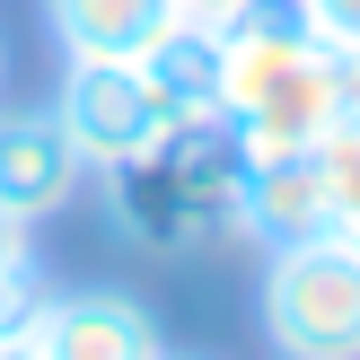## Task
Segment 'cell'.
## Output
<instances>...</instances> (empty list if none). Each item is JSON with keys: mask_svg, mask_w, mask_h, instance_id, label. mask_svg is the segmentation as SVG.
<instances>
[{"mask_svg": "<svg viewBox=\"0 0 360 360\" xmlns=\"http://www.w3.org/2000/svg\"><path fill=\"white\" fill-rule=\"evenodd\" d=\"M220 123L246 141V158H290L343 123L334 105V44L290 9L255 0L220 27Z\"/></svg>", "mask_w": 360, "mask_h": 360, "instance_id": "6da1fadb", "label": "cell"}, {"mask_svg": "<svg viewBox=\"0 0 360 360\" xmlns=\"http://www.w3.org/2000/svg\"><path fill=\"white\" fill-rule=\"evenodd\" d=\"M238 176H246V141L220 115H202V123H167L158 150L105 167L97 193H105V220H115L123 246L176 264V255L238 238Z\"/></svg>", "mask_w": 360, "mask_h": 360, "instance_id": "7a4b0ae2", "label": "cell"}, {"mask_svg": "<svg viewBox=\"0 0 360 360\" xmlns=\"http://www.w3.org/2000/svg\"><path fill=\"white\" fill-rule=\"evenodd\" d=\"M264 343L281 360H360V246L316 229L264 246Z\"/></svg>", "mask_w": 360, "mask_h": 360, "instance_id": "3957f363", "label": "cell"}, {"mask_svg": "<svg viewBox=\"0 0 360 360\" xmlns=\"http://www.w3.org/2000/svg\"><path fill=\"white\" fill-rule=\"evenodd\" d=\"M53 115H62L70 150L88 158V176L123 167V158L158 150L167 141V105L141 79V62H62V88H53Z\"/></svg>", "mask_w": 360, "mask_h": 360, "instance_id": "277c9868", "label": "cell"}, {"mask_svg": "<svg viewBox=\"0 0 360 360\" xmlns=\"http://www.w3.org/2000/svg\"><path fill=\"white\" fill-rule=\"evenodd\" d=\"M44 360H167L158 316L132 290H35V308L18 316Z\"/></svg>", "mask_w": 360, "mask_h": 360, "instance_id": "5b68a950", "label": "cell"}, {"mask_svg": "<svg viewBox=\"0 0 360 360\" xmlns=\"http://www.w3.org/2000/svg\"><path fill=\"white\" fill-rule=\"evenodd\" d=\"M79 193H88V158L70 150L62 115L0 97V211L27 220V229H44V220H62Z\"/></svg>", "mask_w": 360, "mask_h": 360, "instance_id": "8992f818", "label": "cell"}, {"mask_svg": "<svg viewBox=\"0 0 360 360\" xmlns=\"http://www.w3.org/2000/svg\"><path fill=\"white\" fill-rule=\"evenodd\" d=\"M326 229V185H316V150L290 158H246L238 176V238L255 246H299Z\"/></svg>", "mask_w": 360, "mask_h": 360, "instance_id": "52a82bcc", "label": "cell"}, {"mask_svg": "<svg viewBox=\"0 0 360 360\" xmlns=\"http://www.w3.org/2000/svg\"><path fill=\"white\" fill-rule=\"evenodd\" d=\"M176 18H185L176 0H44L62 62H141Z\"/></svg>", "mask_w": 360, "mask_h": 360, "instance_id": "ba28073f", "label": "cell"}, {"mask_svg": "<svg viewBox=\"0 0 360 360\" xmlns=\"http://www.w3.org/2000/svg\"><path fill=\"white\" fill-rule=\"evenodd\" d=\"M141 79L158 88V105H167L176 123L220 115V27H202V18H176V27L158 35L150 53H141Z\"/></svg>", "mask_w": 360, "mask_h": 360, "instance_id": "9c48e42d", "label": "cell"}, {"mask_svg": "<svg viewBox=\"0 0 360 360\" xmlns=\"http://www.w3.org/2000/svg\"><path fill=\"white\" fill-rule=\"evenodd\" d=\"M316 185H326V229L360 246V123H334L316 141Z\"/></svg>", "mask_w": 360, "mask_h": 360, "instance_id": "30bf717a", "label": "cell"}, {"mask_svg": "<svg viewBox=\"0 0 360 360\" xmlns=\"http://www.w3.org/2000/svg\"><path fill=\"white\" fill-rule=\"evenodd\" d=\"M0 290H35V229L0 211Z\"/></svg>", "mask_w": 360, "mask_h": 360, "instance_id": "8fae6325", "label": "cell"}, {"mask_svg": "<svg viewBox=\"0 0 360 360\" xmlns=\"http://www.w3.org/2000/svg\"><path fill=\"white\" fill-rule=\"evenodd\" d=\"M299 18H308L326 44H360V0H290Z\"/></svg>", "mask_w": 360, "mask_h": 360, "instance_id": "7c38bea8", "label": "cell"}, {"mask_svg": "<svg viewBox=\"0 0 360 360\" xmlns=\"http://www.w3.org/2000/svg\"><path fill=\"white\" fill-rule=\"evenodd\" d=\"M334 105L343 123H360V44H334Z\"/></svg>", "mask_w": 360, "mask_h": 360, "instance_id": "4fadbf2b", "label": "cell"}, {"mask_svg": "<svg viewBox=\"0 0 360 360\" xmlns=\"http://www.w3.org/2000/svg\"><path fill=\"white\" fill-rule=\"evenodd\" d=\"M176 9H185V18H202V27H229V18H238V9H255V0H176Z\"/></svg>", "mask_w": 360, "mask_h": 360, "instance_id": "5bb4252c", "label": "cell"}, {"mask_svg": "<svg viewBox=\"0 0 360 360\" xmlns=\"http://www.w3.org/2000/svg\"><path fill=\"white\" fill-rule=\"evenodd\" d=\"M35 290H44V281H35ZM35 290H0V334H18V316L35 308Z\"/></svg>", "mask_w": 360, "mask_h": 360, "instance_id": "9a60e30c", "label": "cell"}, {"mask_svg": "<svg viewBox=\"0 0 360 360\" xmlns=\"http://www.w3.org/2000/svg\"><path fill=\"white\" fill-rule=\"evenodd\" d=\"M0 360H44V352H35L27 334H0Z\"/></svg>", "mask_w": 360, "mask_h": 360, "instance_id": "2e32d148", "label": "cell"}, {"mask_svg": "<svg viewBox=\"0 0 360 360\" xmlns=\"http://www.w3.org/2000/svg\"><path fill=\"white\" fill-rule=\"evenodd\" d=\"M0 97H9V35H0Z\"/></svg>", "mask_w": 360, "mask_h": 360, "instance_id": "e0dca14e", "label": "cell"}]
</instances>
